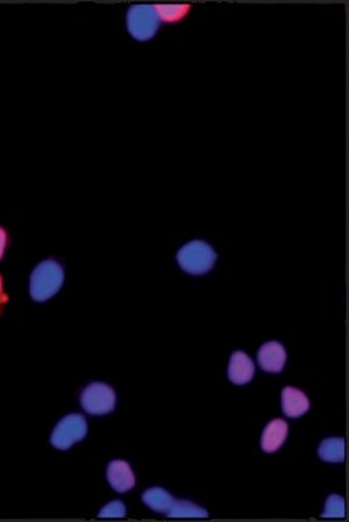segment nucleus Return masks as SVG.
<instances>
[{"label":"nucleus","mask_w":349,"mask_h":522,"mask_svg":"<svg viewBox=\"0 0 349 522\" xmlns=\"http://www.w3.org/2000/svg\"><path fill=\"white\" fill-rule=\"evenodd\" d=\"M170 518H206L207 510L190 501H174L167 510Z\"/></svg>","instance_id":"obj_14"},{"label":"nucleus","mask_w":349,"mask_h":522,"mask_svg":"<svg viewBox=\"0 0 349 522\" xmlns=\"http://www.w3.org/2000/svg\"><path fill=\"white\" fill-rule=\"evenodd\" d=\"M88 419L83 415L73 414L64 415L63 418L56 424V427L50 435V443L56 450L67 451L83 441L88 437Z\"/></svg>","instance_id":"obj_4"},{"label":"nucleus","mask_w":349,"mask_h":522,"mask_svg":"<svg viewBox=\"0 0 349 522\" xmlns=\"http://www.w3.org/2000/svg\"><path fill=\"white\" fill-rule=\"evenodd\" d=\"M106 480L109 487L118 494H127L136 485V476L127 460L115 459L106 467Z\"/></svg>","instance_id":"obj_6"},{"label":"nucleus","mask_w":349,"mask_h":522,"mask_svg":"<svg viewBox=\"0 0 349 522\" xmlns=\"http://www.w3.org/2000/svg\"><path fill=\"white\" fill-rule=\"evenodd\" d=\"M216 260L218 254L213 247L202 239H193L190 243L184 244L177 253V264L180 269L193 276L209 273L214 268Z\"/></svg>","instance_id":"obj_2"},{"label":"nucleus","mask_w":349,"mask_h":522,"mask_svg":"<svg viewBox=\"0 0 349 522\" xmlns=\"http://www.w3.org/2000/svg\"><path fill=\"white\" fill-rule=\"evenodd\" d=\"M345 515V501L339 495H330L325 503V518H344Z\"/></svg>","instance_id":"obj_15"},{"label":"nucleus","mask_w":349,"mask_h":522,"mask_svg":"<svg viewBox=\"0 0 349 522\" xmlns=\"http://www.w3.org/2000/svg\"><path fill=\"white\" fill-rule=\"evenodd\" d=\"M319 456L322 460L330 463H341L345 459V441L344 439H328L319 446Z\"/></svg>","instance_id":"obj_13"},{"label":"nucleus","mask_w":349,"mask_h":522,"mask_svg":"<svg viewBox=\"0 0 349 522\" xmlns=\"http://www.w3.org/2000/svg\"><path fill=\"white\" fill-rule=\"evenodd\" d=\"M127 505L123 501L115 499L107 503L102 510H99V518H125L127 517Z\"/></svg>","instance_id":"obj_16"},{"label":"nucleus","mask_w":349,"mask_h":522,"mask_svg":"<svg viewBox=\"0 0 349 522\" xmlns=\"http://www.w3.org/2000/svg\"><path fill=\"white\" fill-rule=\"evenodd\" d=\"M287 353L283 344L277 341L266 343L259 351V364L268 373H280L286 364Z\"/></svg>","instance_id":"obj_7"},{"label":"nucleus","mask_w":349,"mask_h":522,"mask_svg":"<svg viewBox=\"0 0 349 522\" xmlns=\"http://www.w3.org/2000/svg\"><path fill=\"white\" fill-rule=\"evenodd\" d=\"M118 395L115 389L105 382H91L80 392V405L93 417H105L115 411Z\"/></svg>","instance_id":"obj_5"},{"label":"nucleus","mask_w":349,"mask_h":522,"mask_svg":"<svg viewBox=\"0 0 349 522\" xmlns=\"http://www.w3.org/2000/svg\"><path fill=\"white\" fill-rule=\"evenodd\" d=\"M255 366L254 362L251 360L250 355L245 354L244 351H235L229 360L228 367V376L229 380L235 385H246L254 378Z\"/></svg>","instance_id":"obj_8"},{"label":"nucleus","mask_w":349,"mask_h":522,"mask_svg":"<svg viewBox=\"0 0 349 522\" xmlns=\"http://www.w3.org/2000/svg\"><path fill=\"white\" fill-rule=\"evenodd\" d=\"M11 300H12V298L9 295L6 279H4V273L0 271V319L4 318V314H6Z\"/></svg>","instance_id":"obj_18"},{"label":"nucleus","mask_w":349,"mask_h":522,"mask_svg":"<svg viewBox=\"0 0 349 522\" xmlns=\"http://www.w3.org/2000/svg\"><path fill=\"white\" fill-rule=\"evenodd\" d=\"M125 27L134 40L148 43L159 34L161 20L155 12L154 4H131L125 13Z\"/></svg>","instance_id":"obj_3"},{"label":"nucleus","mask_w":349,"mask_h":522,"mask_svg":"<svg viewBox=\"0 0 349 522\" xmlns=\"http://www.w3.org/2000/svg\"><path fill=\"white\" fill-rule=\"evenodd\" d=\"M289 435V425L284 419H273L262 431L261 447L266 453H275Z\"/></svg>","instance_id":"obj_9"},{"label":"nucleus","mask_w":349,"mask_h":522,"mask_svg":"<svg viewBox=\"0 0 349 522\" xmlns=\"http://www.w3.org/2000/svg\"><path fill=\"white\" fill-rule=\"evenodd\" d=\"M11 247H12V232L6 225L0 223V263L6 259Z\"/></svg>","instance_id":"obj_17"},{"label":"nucleus","mask_w":349,"mask_h":522,"mask_svg":"<svg viewBox=\"0 0 349 522\" xmlns=\"http://www.w3.org/2000/svg\"><path fill=\"white\" fill-rule=\"evenodd\" d=\"M155 12L164 24H179L186 19L191 11V4H154Z\"/></svg>","instance_id":"obj_12"},{"label":"nucleus","mask_w":349,"mask_h":522,"mask_svg":"<svg viewBox=\"0 0 349 522\" xmlns=\"http://www.w3.org/2000/svg\"><path fill=\"white\" fill-rule=\"evenodd\" d=\"M282 408L289 418H299L309 411V399L296 387H284L282 392Z\"/></svg>","instance_id":"obj_10"},{"label":"nucleus","mask_w":349,"mask_h":522,"mask_svg":"<svg viewBox=\"0 0 349 522\" xmlns=\"http://www.w3.org/2000/svg\"><path fill=\"white\" fill-rule=\"evenodd\" d=\"M141 499L150 510L154 512H163V514L164 512L167 514V510L174 503V498L168 494V491L159 487H148L147 491H143Z\"/></svg>","instance_id":"obj_11"},{"label":"nucleus","mask_w":349,"mask_h":522,"mask_svg":"<svg viewBox=\"0 0 349 522\" xmlns=\"http://www.w3.org/2000/svg\"><path fill=\"white\" fill-rule=\"evenodd\" d=\"M66 284V268L60 260L54 257L41 260L29 275V298L35 303L51 300L60 293Z\"/></svg>","instance_id":"obj_1"}]
</instances>
